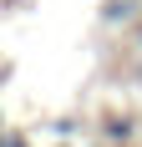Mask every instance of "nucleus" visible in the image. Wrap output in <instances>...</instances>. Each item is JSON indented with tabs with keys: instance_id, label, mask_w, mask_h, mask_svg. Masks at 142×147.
<instances>
[{
	"instance_id": "1",
	"label": "nucleus",
	"mask_w": 142,
	"mask_h": 147,
	"mask_svg": "<svg viewBox=\"0 0 142 147\" xmlns=\"http://www.w3.org/2000/svg\"><path fill=\"white\" fill-rule=\"evenodd\" d=\"M101 137H107V142H132V137H137V122L132 117H101Z\"/></svg>"
},
{
	"instance_id": "5",
	"label": "nucleus",
	"mask_w": 142,
	"mask_h": 147,
	"mask_svg": "<svg viewBox=\"0 0 142 147\" xmlns=\"http://www.w3.org/2000/svg\"><path fill=\"white\" fill-rule=\"evenodd\" d=\"M137 46H142V26H137Z\"/></svg>"
},
{
	"instance_id": "2",
	"label": "nucleus",
	"mask_w": 142,
	"mask_h": 147,
	"mask_svg": "<svg viewBox=\"0 0 142 147\" xmlns=\"http://www.w3.org/2000/svg\"><path fill=\"white\" fill-rule=\"evenodd\" d=\"M137 0H107V5H101V20H107V26H127V20H137Z\"/></svg>"
},
{
	"instance_id": "4",
	"label": "nucleus",
	"mask_w": 142,
	"mask_h": 147,
	"mask_svg": "<svg viewBox=\"0 0 142 147\" xmlns=\"http://www.w3.org/2000/svg\"><path fill=\"white\" fill-rule=\"evenodd\" d=\"M51 132H56L61 142H71V137H76V122H71V117H61V122H51Z\"/></svg>"
},
{
	"instance_id": "6",
	"label": "nucleus",
	"mask_w": 142,
	"mask_h": 147,
	"mask_svg": "<svg viewBox=\"0 0 142 147\" xmlns=\"http://www.w3.org/2000/svg\"><path fill=\"white\" fill-rule=\"evenodd\" d=\"M56 147H71V142H56Z\"/></svg>"
},
{
	"instance_id": "3",
	"label": "nucleus",
	"mask_w": 142,
	"mask_h": 147,
	"mask_svg": "<svg viewBox=\"0 0 142 147\" xmlns=\"http://www.w3.org/2000/svg\"><path fill=\"white\" fill-rule=\"evenodd\" d=\"M0 147H36V142H30L26 132H5V127H0Z\"/></svg>"
},
{
	"instance_id": "7",
	"label": "nucleus",
	"mask_w": 142,
	"mask_h": 147,
	"mask_svg": "<svg viewBox=\"0 0 142 147\" xmlns=\"http://www.w3.org/2000/svg\"><path fill=\"white\" fill-rule=\"evenodd\" d=\"M0 122H5V117H0Z\"/></svg>"
}]
</instances>
